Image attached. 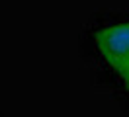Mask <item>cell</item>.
I'll return each mask as SVG.
<instances>
[{
  "instance_id": "1",
  "label": "cell",
  "mask_w": 129,
  "mask_h": 117,
  "mask_svg": "<svg viewBox=\"0 0 129 117\" xmlns=\"http://www.w3.org/2000/svg\"><path fill=\"white\" fill-rule=\"evenodd\" d=\"M94 47L102 61L113 72L129 68V20L106 23L94 33Z\"/></svg>"
},
{
  "instance_id": "2",
  "label": "cell",
  "mask_w": 129,
  "mask_h": 117,
  "mask_svg": "<svg viewBox=\"0 0 129 117\" xmlns=\"http://www.w3.org/2000/svg\"><path fill=\"white\" fill-rule=\"evenodd\" d=\"M119 76H121V82H123V86H125V88L129 90V68L125 70V72H121Z\"/></svg>"
}]
</instances>
